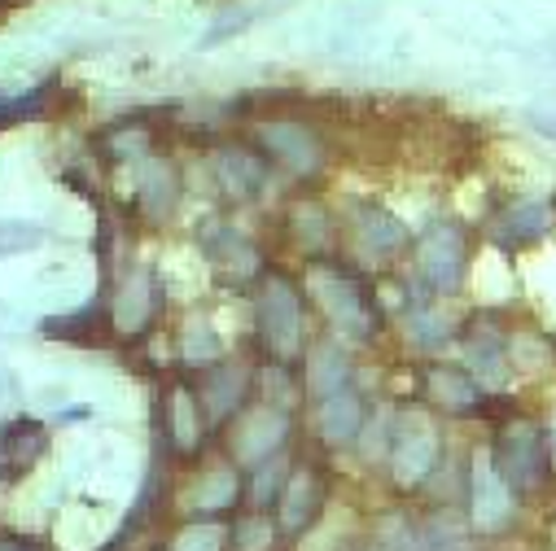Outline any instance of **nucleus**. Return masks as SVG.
I'll use <instances>...</instances> for the list:
<instances>
[{
	"mask_svg": "<svg viewBox=\"0 0 556 551\" xmlns=\"http://www.w3.org/2000/svg\"><path fill=\"white\" fill-rule=\"evenodd\" d=\"M430 398L443 407V411H469V407H478L482 402V381L469 372V368H447V363H439V368H430Z\"/></svg>",
	"mask_w": 556,
	"mask_h": 551,
	"instance_id": "obj_22",
	"label": "nucleus"
},
{
	"mask_svg": "<svg viewBox=\"0 0 556 551\" xmlns=\"http://www.w3.org/2000/svg\"><path fill=\"white\" fill-rule=\"evenodd\" d=\"M163 303V290H159V276H150L146 267L131 271L127 281L118 285L114 303H110V320L123 337H141L150 324H154V311Z\"/></svg>",
	"mask_w": 556,
	"mask_h": 551,
	"instance_id": "obj_12",
	"label": "nucleus"
},
{
	"mask_svg": "<svg viewBox=\"0 0 556 551\" xmlns=\"http://www.w3.org/2000/svg\"><path fill=\"white\" fill-rule=\"evenodd\" d=\"M320 503H325V482H320V473H316L312 464H294V473H290L281 499H276V521H281L286 534H303V529H312Z\"/></svg>",
	"mask_w": 556,
	"mask_h": 551,
	"instance_id": "obj_15",
	"label": "nucleus"
},
{
	"mask_svg": "<svg viewBox=\"0 0 556 551\" xmlns=\"http://www.w3.org/2000/svg\"><path fill=\"white\" fill-rule=\"evenodd\" d=\"M180 171L167 158H141V176H136V206L146 219L163 223L180 206Z\"/></svg>",
	"mask_w": 556,
	"mask_h": 551,
	"instance_id": "obj_17",
	"label": "nucleus"
},
{
	"mask_svg": "<svg viewBox=\"0 0 556 551\" xmlns=\"http://www.w3.org/2000/svg\"><path fill=\"white\" fill-rule=\"evenodd\" d=\"M469 521L478 529H504L513 521V486L495 469L491 451H478L473 456V473H469Z\"/></svg>",
	"mask_w": 556,
	"mask_h": 551,
	"instance_id": "obj_9",
	"label": "nucleus"
},
{
	"mask_svg": "<svg viewBox=\"0 0 556 551\" xmlns=\"http://www.w3.org/2000/svg\"><path fill=\"white\" fill-rule=\"evenodd\" d=\"M416 271H421L426 290L434 294H460L469 276V241L465 228L452 219H434L421 241H416Z\"/></svg>",
	"mask_w": 556,
	"mask_h": 551,
	"instance_id": "obj_4",
	"label": "nucleus"
},
{
	"mask_svg": "<svg viewBox=\"0 0 556 551\" xmlns=\"http://www.w3.org/2000/svg\"><path fill=\"white\" fill-rule=\"evenodd\" d=\"M202 254H206V262L224 276V281H232V285H245V281H258L263 276V258H258V245L250 241V236H241L232 223H206L202 228Z\"/></svg>",
	"mask_w": 556,
	"mask_h": 551,
	"instance_id": "obj_7",
	"label": "nucleus"
},
{
	"mask_svg": "<svg viewBox=\"0 0 556 551\" xmlns=\"http://www.w3.org/2000/svg\"><path fill=\"white\" fill-rule=\"evenodd\" d=\"M465 363H469V372L482 381V385H491V389H500L504 381H508V363H513V355H508V346H504V337L500 333H469V342H465Z\"/></svg>",
	"mask_w": 556,
	"mask_h": 551,
	"instance_id": "obj_21",
	"label": "nucleus"
},
{
	"mask_svg": "<svg viewBox=\"0 0 556 551\" xmlns=\"http://www.w3.org/2000/svg\"><path fill=\"white\" fill-rule=\"evenodd\" d=\"M254 145L263 150L267 163L290 171L294 180H316L325 171V141L303 118H258Z\"/></svg>",
	"mask_w": 556,
	"mask_h": 551,
	"instance_id": "obj_3",
	"label": "nucleus"
},
{
	"mask_svg": "<svg viewBox=\"0 0 556 551\" xmlns=\"http://www.w3.org/2000/svg\"><path fill=\"white\" fill-rule=\"evenodd\" d=\"M250 10H237V5H228L211 27H206V36H202V49H215V44H224V40H232L241 27H250Z\"/></svg>",
	"mask_w": 556,
	"mask_h": 551,
	"instance_id": "obj_31",
	"label": "nucleus"
},
{
	"mask_svg": "<svg viewBox=\"0 0 556 551\" xmlns=\"http://www.w3.org/2000/svg\"><path fill=\"white\" fill-rule=\"evenodd\" d=\"M403 329H407L412 346H421V350H443L452 342V333H456L452 316L430 311V307H407L403 311Z\"/></svg>",
	"mask_w": 556,
	"mask_h": 551,
	"instance_id": "obj_25",
	"label": "nucleus"
},
{
	"mask_svg": "<svg viewBox=\"0 0 556 551\" xmlns=\"http://www.w3.org/2000/svg\"><path fill=\"white\" fill-rule=\"evenodd\" d=\"M495 469L508 477L513 490H534L543 482V434L530 425V421H513L504 425L500 434V447H495Z\"/></svg>",
	"mask_w": 556,
	"mask_h": 551,
	"instance_id": "obj_8",
	"label": "nucleus"
},
{
	"mask_svg": "<svg viewBox=\"0 0 556 551\" xmlns=\"http://www.w3.org/2000/svg\"><path fill=\"white\" fill-rule=\"evenodd\" d=\"M211 171L228 202H254L267 189V158L258 145H219L211 154Z\"/></svg>",
	"mask_w": 556,
	"mask_h": 551,
	"instance_id": "obj_10",
	"label": "nucleus"
},
{
	"mask_svg": "<svg viewBox=\"0 0 556 551\" xmlns=\"http://www.w3.org/2000/svg\"><path fill=\"white\" fill-rule=\"evenodd\" d=\"M552 228V202L547 197H517L513 206L500 210V223H495V245H534L543 232Z\"/></svg>",
	"mask_w": 556,
	"mask_h": 551,
	"instance_id": "obj_18",
	"label": "nucleus"
},
{
	"mask_svg": "<svg viewBox=\"0 0 556 551\" xmlns=\"http://www.w3.org/2000/svg\"><path fill=\"white\" fill-rule=\"evenodd\" d=\"M290 232H294V241H299L307 254H316V258L333 249V219H329V210L316 206V202H303V206L290 210Z\"/></svg>",
	"mask_w": 556,
	"mask_h": 551,
	"instance_id": "obj_24",
	"label": "nucleus"
},
{
	"mask_svg": "<svg viewBox=\"0 0 556 551\" xmlns=\"http://www.w3.org/2000/svg\"><path fill=\"white\" fill-rule=\"evenodd\" d=\"M202 434H206V411H202L198 389L176 385L167 394V438H172V447L180 456H193L202 447Z\"/></svg>",
	"mask_w": 556,
	"mask_h": 551,
	"instance_id": "obj_19",
	"label": "nucleus"
},
{
	"mask_svg": "<svg viewBox=\"0 0 556 551\" xmlns=\"http://www.w3.org/2000/svg\"><path fill=\"white\" fill-rule=\"evenodd\" d=\"M49 456V430L36 417H14L0 425V482L27 477Z\"/></svg>",
	"mask_w": 556,
	"mask_h": 551,
	"instance_id": "obj_11",
	"label": "nucleus"
},
{
	"mask_svg": "<svg viewBox=\"0 0 556 551\" xmlns=\"http://www.w3.org/2000/svg\"><path fill=\"white\" fill-rule=\"evenodd\" d=\"M198 398H202V411H206V425H228L250 398V372L241 363L219 359V363L206 368V376L198 385Z\"/></svg>",
	"mask_w": 556,
	"mask_h": 551,
	"instance_id": "obj_14",
	"label": "nucleus"
},
{
	"mask_svg": "<svg viewBox=\"0 0 556 551\" xmlns=\"http://www.w3.org/2000/svg\"><path fill=\"white\" fill-rule=\"evenodd\" d=\"M439 451H443V443H439V430H434V421L426 417V411H403V417L394 421L386 456H390V473H394L399 486H407V490L421 486L434 473Z\"/></svg>",
	"mask_w": 556,
	"mask_h": 551,
	"instance_id": "obj_5",
	"label": "nucleus"
},
{
	"mask_svg": "<svg viewBox=\"0 0 556 551\" xmlns=\"http://www.w3.org/2000/svg\"><path fill=\"white\" fill-rule=\"evenodd\" d=\"M180 355H185V363H193V368H211V363L224 359V337H219V329L211 324V316H189V320L180 324Z\"/></svg>",
	"mask_w": 556,
	"mask_h": 551,
	"instance_id": "obj_23",
	"label": "nucleus"
},
{
	"mask_svg": "<svg viewBox=\"0 0 556 551\" xmlns=\"http://www.w3.org/2000/svg\"><path fill=\"white\" fill-rule=\"evenodd\" d=\"M232 542H237L241 551H267V547L276 542V525H271L267 516H245V521L237 525Z\"/></svg>",
	"mask_w": 556,
	"mask_h": 551,
	"instance_id": "obj_30",
	"label": "nucleus"
},
{
	"mask_svg": "<svg viewBox=\"0 0 556 551\" xmlns=\"http://www.w3.org/2000/svg\"><path fill=\"white\" fill-rule=\"evenodd\" d=\"M307 294L346 342H372V333L381 329V307L372 303V294L364 290L359 276H351L338 262H312L307 267Z\"/></svg>",
	"mask_w": 556,
	"mask_h": 551,
	"instance_id": "obj_1",
	"label": "nucleus"
},
{
	"mask_svg": "<svg viewBox=\"0 0 556 551\" xmlns=\"http://www.w3.org/2000/svg\"><path fill=\"white\" fill-rule=\"evenodd\" d=\"M346 385H351V355L338 342H320L316 350H307V394L312 398H329Z\"/></svg>",
	"mask_w": 556,
	"mask_h": 551,
	"instance_id": "obj_20",
	"label": "nucleus"
},
{
	"mask_svg": "<svg viewBox=\"0 0 556 551\" xmlns=\"http://www.w3.org/2000/svg\"><path fill=\"white\" fill-rule=\"evenodd\" d=\"M237 499H241V477H237V469H232V464H215V469L202 473L198 495H193V508H202V512H224V508H232Z\"/></svg>",
	"mask_w": 556,
	"mask_h": 551,
	"instance_id": "obj_26",
	"label": "nucleus"
},
{
	"mask_svg": "<svg viewBox=\"0 0 556 551\" xmlns=\"http://www.w3.org/2000/svg\"><path fill=\"white\" fill-rule=\"evenodd\" d=\"M364 425H368V407H364V398L351 385L338 389V394H329V398H316V434L329 447L355 443L364 434Z\"/></svg>",
	"mask_w": 556,
	"mask_h": 551,
	"instance_id": "obj_16",
	"label": "nucleus"
},
{
	"mask_svg": "<svg viewBox=\"0 0 556 551\" xmlns=\"http://www.w3.org/2000/svg\"><path fill=\"white\" fill-rule=\"evenodd\" d=\"M150 127L136 118V123H118L114 131H105V154L118 158V163H131V158H146L150 154Z\"/></svg>",
	"mask_w": 556,
	"mask_h": 551,
	"instance_id": "obj_28",
	"label": "nucleus"
},
{
	"mask_svg": "<svg viewBox=\"0 0 556 551\" xmlns=\"http://www.w3.org/2000/svg\"><path fill=\"white\" fill-rule=\"evenodd\" d=\"M290 473H294V464H290L286 451L267 456L263 464H254V490H250V499H254L258 508L276 503V499H281V490H286V482H290Z\"/></svg>",
	"mask_w": 556,
	"mask_h": 551,
	"instance_id": "obj_27",
	"label": "nucleus"
},
{
	"mask_svg": "<svg viewBox=\"0 0 556 551\" xmlns=\"http://www.w3.org/2000/svg\"><path fill=\"white\" fill-rule=\"evenodd\" d=\"M303 294L294 290L290 276L281 271H263L258 276V298H254V329H258V346L271 363H294L303 359V333H307V316H303Z\"/></svg>",
	"mask_w": 556,
	"mask_h": 551,
	"instance_id": "obj_2",
	"label": "nucleus"
},
{
	"mask_svg": "<svg viewBox=\"0 0 556 551\" xmlns=\"http://www.w3.org/2000/svg\"><path fill=\"white\" fill-rule=\"evenodd\" d=\"M351 228H355V245H359V254H368L372 262H386V258H399L407 245H412V232H407V223L394 215V210H386V206H355V215H351Z\"/></svg>",
	"mask_w": 556,
	"mask_h": 551,
	"instance_id": "obj_13",
	"label": "nucleus"
},
{
	"mask_svg": "<svg viewBox=\"0 0 556 551\" xmlns=\"http://www.w3.org/2000/svg\"><path fill=\"white\" fill-rule=\"evenodd\" d=\"M224 542H228V529L219 521H189L176 534L172 551H224Z\"/></svg>",
	"mask_w": 556,
	"mask_h": 551,
	"instance_id": "obj_29",
	"label": "nucleus"
},
{
	"mask_svg": "<svg viewBox=\"0 0 556 551\" xmlns=\"http://www.w3.org/2000/svg\"><path fill=\"white\" fill-rule=\"evenodd\" d=\"M0 551H31V547H23V542H0Z\"/></svg>",
	"mask_w": 556,
	"mask_h": 551,
	"instance_id": "obj_32",
	"label": "nucleus"
},
{
	"mask_svg": "<svg viewBox=\"0 0 556 551\" xmlns=\"http://www.w3.org/2000/svg\"><path fill=\"white\" fill-rule=\"evenodd\" d=\"M290 438V411L286 407H271L258 402L250 411H237V425H232V460L237 464H263L267 456H276Z\"/></svg>",
	"mask_w": 556,
	"mask_h": 551,
	"instance_id": "obj_6",
	"label": "nucleus"
}]
</instances>
